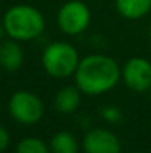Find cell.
Masks as SVG:
<instances>
[{
    "label": "cell",
    "mask_w": 151,
    "mask_h": 153,
    "mask_svg": "<svg viewBox=\"0 0 151 153\" xmlns=\"http://www.w3.org/2000/svg\"><path fill=\"white\" fill-rule=\"evenodd\" d=\"M136 153H139V152H136Z\"/></svg>",
    "instance_id": "17"
},
{
    "label": "cell",
    "mask_w": 151,
    "mask_h": 153,
    "mask_svg": "<svg viewBox=\"0 0 151 153\" xmlns=\"http://www.w3.org/2000/svg\"><path fill=\"white\" fill-rule=\"evenodd\" d=\"M150 37H151V25H150Z\"/></svg>",
    "instance_id": "16"
},
{
    "label": "cell",
    "mask_w": 151,
    "mask_h": 153,
    "mask_svg": "<svg viewBox=\"0 0 151 153\" xmlns=\"http://www.w3.org/2000/svg\"><path fill=\"white\" fill-rule=\"evenodd\" d=\"M16 153H50V147H48L46 143L40 138L27 137L18 143Z\"/></svg>",
    "instance_id": "12"
},
{
    "label": "cell",
    "mask_w": 151,
    "mask_h": 153,
    "mask_svg": "<svg viewBox=\"0 0 151 153\" xmlns=\"http://www.w3.org/2000/svg\"><path fill=\"white\" fill-rule=\"evenodd\" d=\"M150 91H151V89H150Z\"/></svg>",
    "instance_id": "18"
},
{
    "label": "cell",
    "mask_w": 151,
    "mask_h": 153,
    "mask_svg": "<svg viewBox=\"0 0 151 153\" xmlns=\"http://www.w3.org/2000/svg\"><path fill=\"white\" fill-rule=\"evenodd\" d=\"M3 25L10 39L31 40L45 30V18L30 4H16L4 13Z\"/></svg>",
    "instance_id": "2"
},
{
    "label": "cell",
    "mask_w": 151,
    "mask_h": 153,
    "mask_svg": "<svg viewBox=\"0 0 151 153\" xmlns=\"http://www.w3.org/2000/svg\"><path fill=\"white\" fill-rule=\"evenodd\" d=\"M124 85L135 92H145L151 89V62L145 58H130L122 70Z\"/></svg>",
    "instance_id": "6"
},
{
    "label": "cell",
    "mask_w": 151,
    "mask_h": 153,
    "mask_svg": "<svg viewBox=\"0 0 151 153\" xmlns=\"http://www.w3.org/2000/svg\"><path fill=\"white\" fill-rule=\"evenodd\" d=\"M9 132L3 128V126H0V153L4 152L6 150V147L9 146Z\"/></svg>",
    "instance_id": "14"
},
{
    "label": "cell",
    "mask_w": 151,
    "mask_h": 153,
    "mask_svg": "<svg viewBox=\"0 0 151 153\" xmlns=\"http://www.w3.org/2000/svg\"><path fill=\"white\" fill-rule=\"evenodd\" d=\"M80 92L77 86H64L55 97V108L61 113H73L80 104Z\"/></svg>",
    "instance_id": "10"
},
{
    "label": "cell",
    "mask_w": 151,
    "mask_h": 153,
    "mask_svg": "<svg viewBox=\"0 0 151 153\" xmlns=\"http://www.w3.org/2000/svg\"><path fill=\"white\" fill-rule=\"evenodd\" d=\"M4 33H6V30H4V25L0 22V40L3 39V36H4Z\"/></svg>",
    "instance_id": "15"
},
{
    "label": "cell",
    "mask_w": 151,
    "mask_h": 153,
    "mask_svg": "<svg viewBox=\"0 0 151 153\" xmlns=\"http://www.w3.org/2000/svg\"><path fill=\"white\" fill-rule=\"evenodd\" d=\"M101 113H102V117L107 122H111V123L119 122L122 119V111L117 107H105V108H102Z\"/></svg>",
    "instance_id": "13"
},
{
    "label": "cell",
    "mask_w": 151,
    "mask_h": 153,
    "mask_svg": "<svg viewBox=\"0 0 151 153\" xmlns=\"http://www.w3.org/2000/svg\"><path fill=\"white\" fill-rule=\"evenodd\" d=\"M119 13L127 19H138L151 9V0H116Z\"/></svg>",
    "instance_id": "9"
},
{
    "label": "cell",
    "mask_w": 151,
    "mask_h": 153,
    "mask_svg": "<svg viewBox=\"0 0 151 153\" xmlns=\"http://www.w3.org/2000/svg\"><path fill=\"white\" fill-rule=\"evenodd\" d=\"M76 86L86 95H101L113 89L120 79L117 62L105 55L85 56L74 73Z\"/></svg>",
    "instance_id": "1"
},
{
    "label": "cell",
    "mask_w": 151,
    "mask_h": 153,
    "mask_svg": "<svg viewBox=\"0 0 151 153\" xmlns=\"http://www.w3.org/2000/svg\"><path fill=\"white\" fill-rule=\"evenodd\" d=\"M9 111L16 122L31 125L42 119L45 105L42 100L33 92L18 91L9 100Z\"/></svg>",
    "instance_id": "4"
},
{
    "label": "cell",
    "mask_w": 151,
    "mask_h": 153,
    "mask_svg": "<svg viewBox=\"0 0 151 153\" xmlns=\"http://www.w3.org/2000/svg\"><path fill=\"white\" fill-rule=\"evenodd\" d=\"M91 22V10L80 0H70L58 12V25L68 36L83 33Z\"/></svg>",
    "instance_id": "5"
},
{
    "label": "cell",
    "mask_w": 151,
    "mask_h": 153,
    "mask_svg": "<svg viewBox=\"0 0 151 153\" xmlns=\"http://www.w3.org/2000/svg\"><path fill=\"white\" fill-rule=\"evenodd\" d=\"M24 61V52L18 40H3L0 43V65L7 71H16Z\"/></svg>",
    "instance_id": "8"
},
{
    "label": "cell",
    "mask_w": 151,
    "mask_h": 153,
    "mask_svg": "<svg viewBox=\"0 0 151 153\" xmlns=\"http://www.w3.org/2000/svg\"><path fill=\"white\" fill-rule=\"evenodd\" d=\"M42 62L50 76L64 79L76 73L80 58L73 45L67 42H53L45 49Z\"/></svg>",
    "instance_id": "3"
},
{
    "label": "cell",
    "mask_w": 151,
    "mask_h": 153,
    "mask_svg": "<svg viewBox=\"0 0 151 153\" xmlns=\"http://www.w3.org/2000/svg\"><path fill=\"white\" fill-rule=\"evenodd\" d=\"M83 149L86 153H120L122 146L114 132L104 128H95L86 132Z\"/></svg>",
    "instance_id": "7"
},
{
    "label": "cell",
    "mask_w": 151,
    "mask_h": 153,
    "mask_svg": "<svg viewBox=\"0 0 151 153\" xmlns=\"http://www.w3.org/2000/svg\"><path fill=\"white\" fill-rule=\"evenodd\" d=\"M79 144L73 134L67 131L56 132L50 140V153H77Z\"/></svg>",
    "instance_id": "11"
}]
</instances>
